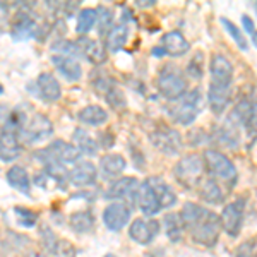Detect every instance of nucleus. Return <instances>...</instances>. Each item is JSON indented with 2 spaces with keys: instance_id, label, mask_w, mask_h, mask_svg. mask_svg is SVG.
Returning a JSON list of instances; mask_svg holds the SVG:
<instances>
[{
  "instance_id": "f3484780",
  "label": "nucleus",
  "mask_w": 257,
  "mask_h": 257,
  "mask_svg": "<svg viewBox=\"0 0 257 257\" xmlns=\"http://www.w3.org/2000/svg\"><path fill=\"white\" fill-rule=\"evenodd\" d=\"M98 168L88 160H79L76 167L69 172V182L74 187H89L96 182Z\"/></svg>"
},
{
  "instance_id": "49530a36",
  "label": "nucleus",
  "mask_w": 257,
  "mask_h": 257,
  "mask_svg": "<svg viewBox=\"0 0 257 257\" xmlns=\"http://www.w3.org/2000/svg\"><path fill=\"white\" fill-rule=\"evenodd\" d=\"M138 6L139 7H151V6H155V0H149L148 4H146V0H138Z\"/></svg>"
},
{
  "instance_id": "79ce46f5",
  "label": "nucleus",
  "mask_w": 257,
  "mask_h": 257,
  "mask_svg": "<svg viewBox=\"0 0 257 257\" xmlns=\"http://www.w3.org/2000/svg\"><path fill=\"white\" fill-rule=\"evenodd\" d=\"M242 26H243V31L250 35L252 43H254L257 48V28H255V23L252 21L250 16H247V14L242 16Z\"/></svg>"
},
{
  "instance_id": "2f4dec72",
  "label": "nucleus",
  "mask_w": 257,
  "mask_h": 257,
  "mask_svg": "<svg viewBox=\"0 0 257 257\" xmlns=\"http://www.w3.org/2000/svg\"><path fill=\"white\" fill-rule=\"evenodd\" d=\"M128 38V26L127 24H117L111 28V31L106 35V48L110 52H118L120 48H123V45L127 43Z\"/></svg>"
},
{
  "instance_id": "72a5a7b5",
  "label": "nucleus",
  "mask_w": 257,
  "mask_h": 257,
  "mask_svg": "<svg viewBox=\"0 0 257 257\" xmlns=\"http://www.w3.org/2000/svg\"><path fill=\"white\" fill-rule=\"evenodd\" d=\"M43 168H45V175H47L48 178H52V180H55L59 185H64L65 180H69V172L62 163L50 161V163L43 165Z\"/></svg>"
},
{
  "instance_id": "6e6552de",
  "label": "nucleus",
  "mask_w": 257,
  "mask_h": 257,
  "mask_svg": "<svg viewBox=\"0 0 257 257\" xmlns=\"http://www.w3.org/2000/svg\"><path fill=\"white\" fill-rule=\"evenodd\" d=\"M243 214H245V199H235L225 204L219 218H221V226L228 237L235 238L240 235L243 226Z\"/></svg>"
},
{
  "instance_id": "de8ad7c7",
  "label": "nucleus",
  "mask_w": 257,
  "mask_h": 257,
  "mask_svg": "<svg viewBox=\"0 0 257 257\" xmlns=\"http://www.w3.org/2000/svg\"><path fill=\"white\" fill-rule=\"evenodd\" d=\"M24 257H48V255L40 254V252H30V254H28V255H24Z\"/></svg>"
},
{
  "instance_id": "cd10ccee",
  "label": "nucleus",
  "mask_w": 257,
  "mask_h": 257,
  "mask_svg": "<svg viewBox=\"0 0 257 257\" xmlns=\"http://www.w3.org/2000/svg\"><path fill=\"white\" fill-rule=\"evenodd\" d=\"M163 228H165V235L168 237L170 242L178 243L185 235V225L182 221L180 213H167L163 218Z\"/></svg>"
},
{
  "instance_id": "c756f323",
  "label": "nucleus",
  "mask_w": 257,
  "mask_h": 257,
  "mask_svg": "<svg viewBox=\"0 0 257 257\" xmlns=\"http://www.w3.org/2000/svg\"><path fill=\"white\" fill-rule=\"evenodd\" d=\"M72 141L76 144V148L81 151V155H88V156H94L98 153V141L89 134L86 128L77 127L76 131L72 132Z\"/></svg>"
},
{
  "instance_id": "aec40b11",
  "label": "nucleus",
  "mask_w": 257,
  "mask_h": 257,
  "mask_svg": "<svg viewBox=\"0 0 257 257\" xmlns=\"http://www.w3.org/2000/svg\"><path fill=\"white\" fill-rule=\"evenodd\" d=\"M99 173L105 180H117L120 175L123 173V170L127 168V161L122 155H117V153H108V155L101 156L99 158Z\"/></svg>"
},
{
  "instance_id": "a878e982",
  "label": "nucleus",
  "mask_w": 257,
  "mask_h": 257,
  "mask_svg": "<svg viewBox=\"0 0 257 257\" xmlns=\"http://www.w3.org/2000/svg\"><path fill=\"white\" fill-rule=\"evenodd\" d=\"M6 178H7V184H9L12 189L19 190L24 196H31V178H30L28 170L24 167H21V165L11 167L7 170Z\"/></svg>"
},
{
  "instance_id": "3c124183",
  "label": "nucleus",
  "mask_w": 257,
  "mask_h": 257,
  "mask_svg": "<svg viewBox=\"0 0 257 257\" xmlns=\"http://www.w3.org/2000/svg\"><path fill=\"white\" fill-rule=\"evenodd\" d=\"M255 9H257V6H255Z\"/></svg>"
},
{
  "instance_id": "37998d69",
  "label": "nucleus",
  "mask_w": 257,
  "mask_h": 257,
  "mask_svg": "<svg viewBox=\"0 0 257 257\" xmlns=\"http://www.w3.org/2000/svg\"><path fill=\"white\" fill-rule=\"evenodd\" d=\"M55 255L59 257H76V250H74L72 243L67 242V240H60L59 247L55 250Z\"/></svg>"
},
{
  "instance_id": "5701e85b",
  "label": "nucleus",
  "mask_w": 257,
  "mask_h": 257,
  "mask_svg": "<svg viewBox=\"0 0 257 257\" xmlns=\"http://www.w3.org/2000/svg\"><path fill=\"white\" fill-rule=\"evenodd\" d=\"M136 206L141 209V213L146 214V216H155L161 211L160 201L156 197L155 190H153L151 185L146 182H141L139 190H138V201H136Z\"/></svg>"
},
{
  "instance_id": "473e14b6",
  "label": "nucleus",
  "mask_w": 257,
  "mask_h": 257,
  "mask_svg": "<svg viewBox=\"0 0 257 257\" xmlns=\"http://www.w3.org/2000/svg\"><path fill=\"white\" fill-rule=\"evenodd\" d=\"M98 23V12L96 9H91V7H86V9H81L79 14H77V33L82 36H86L88 33L93 30V26Z\"/></svg>"
},
{
  "instance_id": "f03ea898",
  "label": "nucleus",
  "mask_w": 257,
  "mask_h": 257,
  "mask_svg": "<svg viewBox=\"0 0 257 257\" xmlns=\"http://www.w3.org/2000/svg\"><path fill=\"white\" fill-rule=\"evenodd\" d=\"M202 110H204V96L197 88L187 91L178 99H173L168 106L170 117L180 125H192Z\"/></svg>"
},
{
  "instance_id": "c85d7f7f",
  "label": "nucleus",
  "mask_w": 257,
  "mask_h": 257,
  "mask_svg": "<svg viewBox=\"0 0 257 257\" xmlns=\"http://www.w3.org/2000/svg\"><path fill=\"white\" fill-rule=\"evenodd\" d=\"M77 118H79V122L84 123V125L98 127V125H103V123L108 120V111L99 105H88L77 113Z\"/></svg>"
},
{
  "instance_id": "412c9836",
  "label": "nucleus",
  "mask_w": 257,
  "mask_h": 257,
  "mask_svg": "<svg viewBox=\"0 0 257 257\" xmlns=\"http://www.w3.org/2000/svg\"><path fill=\"white\" fill-rule=\"evenodd\" d=\"M160 48L170 57H182L189 53L190 43L180 31H168L161 36Z\"/></svg>"
},
{
  "instance_id": "8fccbe9b",
  "label": "nucleus",
  "mask_w": 257,
  "mask_h": 257,
  "mask_svg": "<svg viewBox=\"0 0 257 257\" xmlns=\"http://www.w3.org/2000/svg\"><path fill=\"white\" fill-rule=\"evenodd\" d=\"M105 257H117V255H113V254H106Z\"/></svg>"
},
{
  "instance_id": "dca6fc26",
  "label": "nucleus",
  "mask_w": 257,
  "mask_h": 257,
  "mask_svg": "<svg viewBox=\"0 0 257 257\" xmlns=\"http://www.w3.org/2000/svg\"><path fill=\"white\" fill-rule=\"evenodd\" d=\"M79 55L86 57L91 64L99 65L106 60V47L99 40H93L89 36H79L76 40Z\"/></svg>"
},
{
  "instance_id": "39448f33",
  "label": "nucleus",
  "mask_w": 257,
  "mask_h": 257,
  "mask_svg": "<svg viewBox=\"0 0 257 257\" xmlns=\"http://www.w3.org/2000/svg\"><path fill=\"white\" fill-rule=\"evenodd\" d=\"M81 156V151L76 148L74 143H67V141H52L45 149L35 153V158L40 161L41 165L50 163V161H55V163H77Z\"/></svg>"
},
{
  "instance_id": "423d86ee",
  "label": "nucleus",
  "mask_w": 257,
  "mask_h": 257,
  "mask_svg": "<svg viewBox=\"0 0 257 257\" xmlns=\"http://www.w3.org/2000/svg\"><path fill=\"white\" fill-rule=\"evenodd\" d=\"M156 86H158L160 93L165 98H168L170 101L178 99L187 93V79H185V76L180 72V69L170 64L160 70Z\"/></svg>"
},
{
  "instance_id": "ea45409f",
  "label": "nucleus",
  "mask_w": 257,
  "mask_h": 257,
  "mask_svg": "<svg viewBox=\"0 0 257 257\" xmlns=\"http://www.w3.org/2000/svg\"><path fill=\"white\" fill-rule=\"evenodd\" d=\"M103 98H105L111 106H115V108L125 106V98H123V93L117 88V86H113V88H111Z\"/></svg>"
},
{
  "instance_id": "9d476101",
  "label": "nucleus",
  "mask_w": 257,
  "mask_h": 257,
  "mask_svg": "<svg viewBox=\"0 0 257 257\" xmlns=\"http://www.w3.org/2000/svg\"><path fill=\"white\" fill-rule=\"evenodd\" d=\"M153 146L156 149H160L161 153H165L167 156H175L182 151L184 146V141H182V134L177 128L172 127H161L156 128L155 132L149 134Z\"/></svg>"
},
{
  "instance_id": "f8f14e48",
  "label": "nucleus",
  "mask_w": 257,
  "mask_h": 257,
  "mask_svg": "<svg viewBox=\"0 0 257 257\" xmlns=\"http://www.w3.org/2000/svg\"><path fill=\"white\" fill-rule=\"evenodd\" d=\"M230 120L238 127H243L248 134L257 132V105L252 99L243 98L233 106Z\"/></svg>"
},
{
  "instance_id": "1a4fd4ad",
  "label": "nucleus",
  "mask_w": 257,
  "mask_h": 257,
  "mask_svg": "<svg viewBox=\"0 0 257 257\" xmlns=\"http://www.w3.org/2000/svg\"><path fill=\"white\" fill-rule=\"evenodd\" d=\"M141 182L134 177H120L115 182H111L108 190L105 192V197L113 202H125L127 206L136 204L138 201V190Z\"/></svg>"
},
{
  "instance_id": "f704fd0d",
  "label": "nucleus",
  "mask_w": 257,
  "mask_h": 257,
  "mask_svg": "<svg viewBox=\"0 0 257 257\" xmlns=\"http://www.w3.org/2000/svg\"><path fill=\"white\" fill-rule=\"evenodd\" d=\"M96 12H98V31L101 36H106L111 31V28H113V11L110 7L101 6L98 7Z\"/></svg>"
},
{
  "instance_id": "f257e3e1",
  "label": "nucleus",
  "mask_w": 257,
  "mask_h": 257,
  "mask_svg": "<svg viewBox=\"0 0 257 257\" xmlns=\"http://www.w3.org/2000/svg\"><path fill=\"white\" fill-rule=\"evenodd\" d=\"M182 221L185 230L189 231L190 238L199 245L214 247L218 243L221 233V218L208 208L196 204V202H185L180 211Z\"/></svg>"
},
{
  "instance_id": "4c0bfd02",
  "label": "nucleus",
  "mask_w": 257,
  "mask_h": 257,
  "mask_svg": "<svg viewBox=\"0 0 257 257\" xmlns=\"http://www.w3.org/2000/svg\"><path fill=\"white\" fill-rule=\"evenodd\" d=\"M40 238H41V245L47 248L48 252H52V254H55L57 247H59V242L60 238L57 237L55 233H53L52 228L48 226H41L40 228Z\"/></svg>"
},
{
  "instance_id": "7ed1b4c3",
  "label": "nucleus",
  "mask_w": 257,
  "mask_h": 257,
  "mask_svg": "<svg viewBox=\"0 0 257 257\" xmlns=\"http://www.w3.org/2000/svg\"><path fill=\"white\" fill-rule=\"evenodd\" d=\"M202 160L206 165V172L209 173L211 178H214L219 184H225L228 189L237 184V168L226 155L216 151V149H208L202 153Z\"/></svg>"
},
{
  "instance_id": "6ab92c4d",
  "label": "nucleus",
  "mask_w": 257,
  "mask_h": 257,
  "mask_svg": "<svg viewBox=\"0 0 257 257\" xmlns=\"http://www.w3.org/2000/svg\"><path fill=\"white\" fill-rule=\"evenodd\" d=\"M211 141L216 143L218 146L225 149H235L238 148L240 136H238V125H235L230 118L225 123H219L218 127H214V132L211 136Z\"/></svg>"
},
{
  "instance_id": "2eb2a0df",
  "label": "nucleus",
  "mask_w": 257,
  "mask_h": 257,
  "mask_svg": "<svg viewBox=\"0 0 257 257\" xmlns=\"http://www.w3.org/2000/svg\"><path fill=\"white\" fill-rule=\"evenodd\" d=\"M211 82L214 84H231L233 82V65L221 53H214L209 62Z\"/></svg>"
},
{
  "instance_id": "a211bd4d",
  "label": "nucleus",
  "mask_w": 257,
  "mask_h": 257,
  "mask_svg": "<svg viewBox=\"0 0 257 257\" xmlns=\"http://www.w3.org/2000/svg\"><path fill=\"white\" fill-rule=\"evenodd\" d=\"M36 93L38 96L47 103H55L59 101L62 96V88L60 82L53 76L52 72H43L36 79Z\"/></svg>"
},
{
  "instance_id": "09e8293b",
  "label": "nucleus",
  "mask_w": 257,
  "mask_h": 257,
  "mask_svg": "<svg viewBox=\"0 0 257 257\" xmlns=\"http://www.w3.org/2000/svg\"><path fill=\"white\" fill-rule=\"evenodd\" d=\"M2 93H4V86L0 84V94H2Z\"/></svg>"
},
{
  "instance_id": "a18cd8bd",
  "label": "nucleus",
  "mask_w": 257,
  "mask_h": 257,
  "mask_svg": "<svg viewBox=\"0 0 257 257\" xmlns=\"http://www.w3.org/2000/svg\"><path fill=\"white\" fill-rule=\"evenodd\" d=\"M9 108H7V105H2L0 103V128L4 127V123H6V120L9 118Z\"/></svg>"
},
{
  "instance_id": "ddd939ff",
  "label": "nucleus",
  "mask_w": 257,
  "mask_h": 257,
  "mask_svg": "<svg viewBox=\"0 0 257 257\" xmlns=\"http://www.w3.org/2000/svg\"><path fill=\"white\" fill-rule=\"evenodd\" d=\"M161 223L158 219H144L136 218L128 225V237L139 245H149L160 235Z\"/></svg>"
},
{
  "instance_id": "4be33fe9",
  "label": "nucleus",
  "mask_w": 257,
  "mask_h": 257,
  "mask_svg": "<svg viewBox=\"0 0 257 257\" xmlns=\"http://www.w3.org/2000/svg\"><path fill=\"white\" fill-rule=\"evenodd\" d=\"M231 84H214L211 82L208 89V105L214 115H221L230 105Z\"/></svg>"
},
{
  "instance_id": "9b49d317",
  "label": "nucleus",
  "mask_w": 257,
  "mask_h": 257,
  "mask_svg": "<svg viewBox=\"0 0 257 257\" xmlns=\"http://www.w3.org/2000/svg\"><path fill=\"white\" fill-rule=\"evenodd\" d=\"M40 31H41V26L38 24V21L33 18V14L28 11L26 6H23V11H19L18 14H16V18L12 19V24H11L12 38L16 41L38 38Z\"/></svg>"
},
{
  "instance_id": "b1692460",
  "label": "nucleus",
  "mask_w": 257,
  "mask_h": 257,
  "mask_svg": "<svg viewBox=\"0 0 257 257\" xmlns=\"http://www.w3.org/2000/svg\"><path fill=\"white\" fill-rule=\"evenodd\" d=\"M52 64L67 81H79L82 77V67L76 57L69 55H52Z\"/></svg>"
},
{
  "instance_id": "20e7f679",
  "label": "nucleus",
  "mask_w": 257,
  "mask_h": 257,
  "mask_svg": "<svg viewBox=\"0 0 257 257\" xmlns=\"http://www.w3.org/2000/svg\"><path fill=\"white\" fill-rule=\"evenodd\" d=\"M204 160L197 153L182 156L177 161L175 168H173V175H175L177 182L180 185H184L185 189H199V185L204 180Z\"/></svg>"
},
{
  "instance_id": "c9c22d12",
  "label": "nucleus",
  "mask_w": 257,
  "mask_h": 257,
  "mask_svg": "<svg viewBox=\"0 0 257 257\" xmlns=\"http://www.w3.org/2000/svg\"><path fill=\"white\" fill-rule=\"evenodd\" d=\"M221 24L226 28V33L231 36V38L235 40V43L238 45V48H240V50H243V52H247V50H248V43H247L245 36H243V30H240L237 24L231 23V21H228L226 18H223V19H221Z\"/></svg>"
},
{
  "instance_id": "393cba45",
  "label": "nucleus",
  "mask_w": 257,
  "mask_h": 257,
  "mask_svg": "<svg viewBox=\"0 0 257 257\" xmlns=\"http://www.w3.org/2000/svg\"><path fill=\"white\" fill-rule=\"evenodd\" d=\"M197 190H199V197L211 206H219L225 202V197H226L225 189H223L221 184L214 180V178H204Z\"/></svg>"
},
{
  "instance_id": "7c9ffc66",
  "label": "nucleus",
  "mask_w": 257,
  "mask_h": 257,
  "mask_svg": "<svg viewBox=\"0 0 257 257\" xmlns=\"http://www.w3.org/2000/svg\"><path fill=\"white\" fill-rule=\"evenodd\" d=\"M69 223H70V228H72L76 233H89L94 228V216L88 209L77 211V213L70 214Z\"/></svg>"
},
{
  "instance_id": "c03bdc74",
  "label": "nucleus",
  "mask_w": 257,
  "mask_h": 257,
  "mask_svg": "<svg viewBox=\"0 0 257 257\" xmlns=\"http://www.w3.org/2000/svg\"><path fill=\"white\" fill-rule=\"evenodd\" d=\"M11 24V16H9V6L0 2V31L9 30Z\"/></svg>"
},
{
  "instance_id": "e433bc0d",
  "label": "nucleus",
  "mask_w": 257,
  "mask_h": 257,
  "mask_svg": "<svg viewBox=\"0 0 257 257\" xmlns=\"http://www.w3.org/2000/svg\"><path fill=\"white\" fill-rule=\"evenodd\" d=\"M14 214H16V218H18L19 225H23L26 228H33L38 223V214L28 208H23V206H16Z\"/></svg>"
},
{
  "instance_id": "0eeeda50",
  "label": "nucleus",
  "mask_w": 257,
  "mask_h": 257,
  "mask_svg": "<svg viewBox=\"0 0 257 257\" xmlns=\"http://www.w3.org/2000/svg\"><path fill=\"white\" fill-rule=\"evenodd\" d=\"M53 134V123L47 115L33 113L30 118H26L23 131H21V141L26 144H36L41 141H47Z\"/></svg>"
},
{
  "instance_id": "bb28decb",
  "label": "nucleus",
  "mask_w": 257,
  "mask_h": 257,
  "mask_svg": "<svg viewBox=\"0 0 257 257\" xmlns=\"http://www.w3.org/2000/svg\"><path fill=\"white\" fill-rule=\"evenodd\" d=\"M148 184L151 185L153 190H155L156 197L160 201V206L161 209H168V208H173L177 204V194L163 178L160 177H151L148 178Z\"/></svg>"
},
{
  "instance_id": "4468645a",
  "label": "nucleus",
  "mask_w": 257,
  "mask_h": 257,
  "mask_svg": "<svg viewBox=\"0 0 257 257\" xmlns=\"http://www.w3.org/2000/svg\"><path fill=\"white\" fill-rule=\"evenodd\" d=\"M103 223L111 231L123 230L131 223V206L125 202H110L103 209Z\"/></svg>"
},
{
  "instance_id": "a19ab883",
  "label": "nucleus",
  "mask_w": 257,
  "mask_h": 257,
  "mask_svg": "<svg viewBox=\"0 0 257 257\" xmlns=\"http://www.w3.org/2000/svg\"><path fill=\"white\" fill-rule=\"evenodd\" d=\"M235 257H257V242L254 238L245 240L242 245L238 247L237 255Z\"/></svg>"
},
{
  "instance_id": "58836bf2",
  "label": "nucleus",
  "mask_w": 257,
  "mask_h": 257,
  "mask_svg": "<svg viewBox=\"0 0 257 257\" xmlns=\"http://www.w3.org/2000/svg\"><path fill=\"white\" fill-rule=\"evenodd\" d=\"M202 57L204 55L201 52H197L187 65V74L190 77H194V79H201L202 74H204V59Z\"/></svg>"
}]
</instances>
